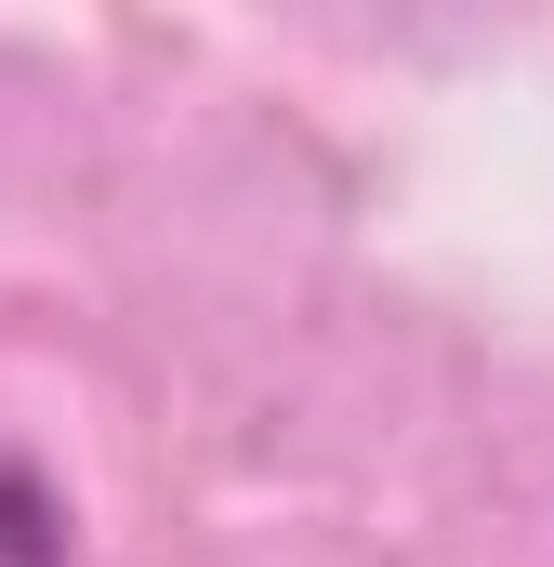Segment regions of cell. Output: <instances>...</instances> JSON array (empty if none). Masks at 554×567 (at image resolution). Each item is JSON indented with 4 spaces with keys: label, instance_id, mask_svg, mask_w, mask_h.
Segmentation results:
<instances>
[{
    "label": "cell",
    "instance_id": "obj_1",
    "mask_svg": "<svg viewBox=\"0 0 554 567\" xmlns=\"http://www.w3.org/2000/svg\"><path fill=\"white\" fill-rule=\"evenodd\" d=\"M0 567H80V528H66V488L27 462V449H0Z\"/></svg>",
    "mask_w": 554,
    "mask_h": 567
}]
</instances>
